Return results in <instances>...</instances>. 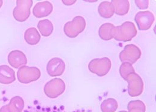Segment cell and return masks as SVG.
<instances>
[{"label":"cell","mask_w":156,"mask_h":112,"mask_svg":"<svg viewBox=\"0 0 156 112\" xmlns=\"http://www.w3.org/2000/svg\"><path fill=\"white\" fill-rule=\"evenodd\" d=\"M137 35V30L132 22L127 21L120 26L115 27L113 30V38L117 41H130Z\"/></svg>","instance_id":"1"},{"label":"cell","mask_w":156,"mask_h":112,"mask_svg":"<svg viewBox=\"0 0 156 112\" xmlns=\"http://www.w3.org/2000/svg\"><path fill=\"white\" fill-rule=\"evenodd\" d=\"M86 22L85 19L80 16L74 18L73 21L67 22L64 27L66 35L71 38L77 37L85 28Z\"/></svg>","instance_id":"2"},{"label":"cell","mask_w":156,"mask_h":112,"mask_svg":"<svg viewBox=\"0 0 156 112\" xmlns=\"http://www.w3.org/2000/svg\"><path fill=\"white\" fill-rule=\"evenodd\" d=\"M111 68V61L108 57L102 58H94L90 61L88 69L90 72L99 77L107 74Z\"/></svg>","instance_id":"3"},{"label":"cell","mask_w":156,"mask_h":112,"mask_svg":"<svg viewBox=\"0 0 156 112\" xmlns=\"http://www.w3.org/2000/svg\"><path fill=\"white\" fill-rule=\"evenodd\" d=\"M41 73L37 67H29L22 66L20 68L17 73V77L21 83L28 84L37 81L40 77Z\"/></svg>","instance_id":"4"},{"label":"cell","mask_w":156,"mask_h":112,"mask_svg":"<svg viewBox=\"0 0 156 112\" xmlns=\"http://www.w3.org/2000/svg\"><path fill=\"white\" fill-rule=\"evenodd\" d=\"M33 2L32 0H17L16 7L13 12L14 18L19 22L27 21L30 16V9Z\"/></svg>","instance_id":"5"},{"label":"cell","mask_w":156,"mask_h":112,"mask_svg":"<svg viewBox=\"0 0 156 112\" xmlns=\"http://www.w3.org/2000/svg\"><path fill=\"white\" fill-rule=\"evenodd\" d=\"M125 80L128 82V92L130 96L132 97L138 96L143 92V80L135 72L127 75Z\"/></svg>","instance_id":"6"},{"label":"cell","mask_w":156,"mask_h":112,"mask_svg":"<svg viewBox=\"0 0 156 112\" xmlns=\"http://www.w3.org/2000/svg\"><path fill=\"white\" fill-rule=\"evenodd\" d=\"M66 85L61 78H54L48 82L44 88V92L47 96L56 98L64 92Z\"/></svg>","instance_id":"7"},{"label":"cell","mask_w":156,"mask_h":112,"mask_svg":"<svg viewBox=\"0 0 156 112\" xmlns=\"http://www.w3.org/2000/svg\"><path fill=\"white\" fill-rule=\"evenodd\" d=\"M141 56L140 50L133 44L127 45L120 53L119 58L121 62H128L134 64Z\"/></svg>","instance_id":"8"},{"label":"cell","mask_w":156,"mask_h":112,"mask_svg":"<svg viewBox=\"0 0 156 112\" xmlns=\"http://www.w3.org/2000/svg\"><path fill=\"white\" fill-rule=\"evenodd\" d=\"M139 30H147L151 28L154 22V15L150 11L139 12L135 18Z\"/></svg>","instance_id":"9"},{"label":"cell","mask_w":156,"mask_h":112,"mask_svg":"<svg viewBox=\"0 0 156 112\" xmlns=\"http://www.w3.org/2000/svg\"><path fill=\"white\" fill-rule=\"evenodd\" d=\"M65 67V63L62 59L55 57L49 61L46 69L48 74L50 76L57 77L61 75L64 73Z\"/></svg>","instance_id":"10"},{"label":"cell","mask_w":156,"mask_h":112,"mask_svg":"<svg viewBox=\"0 0 156 112\" xmlns=\"http://www.w3.org/2000/svg\"><path fill=\"white\" fill-rule=\"evenodd\" d=\"M8 62L12 67L17 69L27 63V58L25 54L21 51L15 50L9 53Z\"/></svg>","instance_id":"11"},{"label":"cell","mask_w":156,"mask_h":112,"mask_svg":"<svg viewBox=\"0 0 156 112\" xmlns=\"http://www.w3.org/2000/svg\"><path fill=\"white\" fill-rule=\"evenodd\" d=\"M53 10V6L49 1L39 2L34 7L33 12L36 18H43L49 15Z\"/></svg>","instance_id":"12"},{"label":"cell","mask_w":156,"mask_h":112,"mask_svg":"<svg viewBox=\"0 0 156 112\" xmlns=\"http://www.w3.org/2000/svg\"><path fill=\"white\" fill-rule=\"evenodd\" d=\"M24 107V101L20 96L12 98L9 104L2 107L0 112H21Z\"/></svg>","instance_id":"13"},{"label":"cell","mask_w":156,"mask_h":112,"mask_svg":"<svg viewBox=\"0 0 156 112\" xmlns=\"http://www.w3.org/2000/svg\"><path fill=\"white\" fill-rule=\"evenodd\" d=\"M16 80L15 73L7 65L0 66V83L9 84Z\"/></svg>","instance_id":"14"},{"label":"cell","mask_w":156,"mask_h":112,"mask_svg":"<svg viewBox=\"0 0 156 112\" xmlns=\"http://www.w3.org/2000/svg\"><path fill=\"white\" fill-rule=\"evenodd\" d=\"M98 11L100 15L104 18H110L114 14V8L112 4L109 1H103L98 6Z\"/></svg>","instance_id":"15"},{"label":"cell","mask_w":156,"mask_h":112,"mask_svg":"<svg viewBox=\"0 0 156 112\" xmlns=\"http://www.w3.org/2000/svg\"><path fill=\"white\" fill-rule=\"evenodd\" d=\"M111 3L114 8V13L117 15L123 16L126 15L130 9V2L129 1L113 0Z\"/></svg>","instance_id":"16"},{"label":"cell","mask_w":156,"mask_h":112,"mask_svg":"<svg viewBox=\"0 0 156 112\" xmlns=\"http://www.w3.org/2000/svg\"><path fill=\"white\" fill-rule=\"evenodd\" d=\"M115 28L111 23H105L101 25L99 28V36L104 40H109L113 38V30Z\"/></svg>","instance_id":"17"},{"label":"cell","mask_w":156,"mask_h":112,"mask_svg":"<svg viewBox=\"0 0 156 112\" xmlns=\"http://www.w3.org/2000/svg\"><path fill=\"white\" fill-rule=\"evenodd\" d=\"M24 38L27 43L31 45L37 44L40 40V35L36 28L27 29L24 34Z\"/></svg>","instance_id":"18"},{"label":"cell","mask_w":156,"mask_h":112,"mask_svg":"<svg viewBox=\"0 0 156 112\" xmlns=\"http://www.w3.org/2000/svg\"><path fill=\"white\" fill-rule=\"evenodd\" d=\"M37 27L41 35L44 37L49 36L52 33L54 30L53 24L48 19L40 21Z\"/></svg>","instance_id":"19"},{"label":"cell","mask_w":156,"mask_h":112,"mask_svg":"<svg viewBox=\"0 0 156 112\" xmlns=\"http://www.w3.org/2000/svg\"><path fill=\"white\" fill-rule=\"evenodd\" d=\"M100 107L102 112H115L118 108V103L114 98H108L103 101Z\"/></svg>","instance_id":"20"},{"label":"cell","mask_w":156,"mask_h":112,"mask_svg":"<svg viewBox=\"0 0 156 112\" xmlns=\"http://www.w3.org/2000/svg\"><path fill=\"white\" fill-rule=\"evenodd\" d=\"M129 112H145V106L144 103L139 100L130 101L127 106Z\"/></svg>","instance_id":"21"},{"label":"cell","mask_w":156,"mask_h":112,"mask_svg":"<svg viewBox=\"0 0 156 112\" xmlns=\"http://www.w3.org/2000/svg\"><path fill=\"white\" fill-rule=\"evenodd\" d=\"M132 73H135V69L132 65L128 62L122 63L119 68V74L122 78L125 80L127 75Z\"/></svg>","instance_id":"22"},{"label":"cell","mask_w":156,"mask_h":112,"mask_svg":"<svg viewBox=\"0 0 156 112\" xmlns=\"http://www.w3.org/2000/svg\"><path fill=\"white\" fill-rule=\"evenodd\" d=\"M135 3L140 9H146L148 7L149 1H135Z\"/></svg>","instance_id":"23"},{"label":"cell","mask_w":156,"mask_h":112,"mask_svg":"<svg viewBox=\"0 0 156 112\" xmlns=\"http://www.w3.org/2000/svg\"><path fill=\"white\" fill-rule=\"evenodd\" d=\"M76 1H64L63 0L62 1V2L66 4V5H67V6H70V5H72L73 4H74Z\"/></svg>","instance_id":"24"},{"label":"cell","mask_w":156,"mask_h":112,"mask_svg":"<svg viewBox=\"0 0 156 112\" xmlns=\"http://www.w3.org/2000/svg\"><path fill=\"white\" fill-rule=\"evenodd\" d=\"M2 3H3V2H2V1H1V0H0V8L1 7V6H2Z\"/></svg>","instance_id":"25"},{"label":"cell","mask_w":156,"mask_h":112,"mask_svg":"<svg viewBox=\"0 0 156 112\" xmlns=\"http://www.w3.org/2000/svg\"><path fill=\"white\" fill-rule=\"evenodd\" d=\"M126 112V111H121V112Z\"/></svg>","instance_id":"26"}]
</instances>
